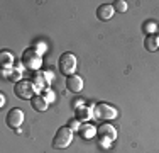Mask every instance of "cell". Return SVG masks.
Returning a JSON list of instances; mask_svg holds the SVG:
<instances>
[{"label":"cell","mask_w":159,"mask_h":153,"mask_svg":"<svg viewBox=\"0 0 159 153\" xmlns=\"http://www.w3.org/2000/svg\"><path fill=\"white\" fill-rule=\"evenodd\" d=\"M22 65L32 72L39 70L43 65V58H41V53L37 51V48H27L22 53Z\"/></svg>","instance_id":"6da1fadb"},{"label":"cell","mask_w":159,"mask_h":153,"mask_svg":"<svg viewBox=\"0 0 159 153\" xmlns=\"http://www.w3.org/2000/svg\"><path fill=\"white\" fill-rule=\"evenodd\" d=\"M71 140H73V131H71L68 126H61V128L56 131L54 138H52V148H56V150H64V148L70 146Z\"/></svg>","instance_id":"7a4b0ae2"},{"label":"cell","mask_w":159,"mask_h":153,"mask_svg":"<svg viewBox=\"0 0 159 153\" xmlns=\"http://www.w3.org/2000/svg\"><path fill=\"white\" fill-rule=\"evenodd\" d=\"M59 72H61L63 75H73L75 70H76L78 67V60L76 56L73 55V53H63L61 56H59Z\"/></svg>","instance_id":"3957f363"},{"label":"cell","mask_w":159,"mask_h":153,"mask_svg":"<svg viewBox=\"0 0 159 153\" xmlns=\"http://www.w3.org/2000/svg\"><path fill=\"white\" fill-rule=\"evenodd\" d=\"M14 92H16V95L19 99H31L34 97V92H36V89H34V85H32V82H29V80H20V82H17L16 85H14Z\"/></svg>","instance_id":"277c9868"},{"label":"cell","mask_w":159,"mask_h":153,"mask_svg":"<svg viewBox=\"0 0 159 153\" xmlns=\"http://www.w3.org/2000/svg\"><path fill=\"white\" fill-rule=\"evenodd\" d=\"M97 136L102 143H112V141L117 140V129L108 122H103L102 126L97 128Z\"/></svg>","instance_id":"5b68a950"},{"label":"cell","mask_w":159,"mask_h":153,"mask_svg":"<svg viewBox=\"0 0 159 153\" xmlns=\"http://www.w3.org/2000/svg\"><path fill=\"white\" fill-rule=\"evenodd\" d=\"M95 116L98 119H103V121H110L117 117V109L110 104H105V102H100V104L95 106Z\"/></svg>","instance_id":"8992f818"},{"label":"cell","mask_w":159,"mask_h":153,"mask_svg":"<svg viewBox=\"0 0 159 153\" xmlns=\"http://www.w3.org/2000/svg\"><path fill=\"white\" fill-rule=\"evenodd\" d=\"M7 126L12 129H19V126L24 122V111L19 109V107H14V109H10L9 112H7Z\"/></svg>","instance_id":"52a82bcc"},{"label":"cell","mask_w":159,"mask_h":153,"mask_svg":"<svg viewBox=\"0 0 159 153\" xmlns=\"http://www.w3.org/2000/svg\"><path fill=\"white\" fill-rule=\"evenodd\" d=\"M66 87H68V90H70V92L78 94V92L83 90V78L80 75H76V73L70 75L66 78Z\"/></svg>","instance_id":"ba28073f"},{"label":"cell","mask_w":159,"mask_h":153,"mask_svg":"<svg viewBox=\"0 0 159 153\" xmlns=\"http://www.w3.org/2000/svg\"><path fill=\"white\" fill-rule=\"evenodd\" d=\"M113 7L112 5H108V3H103V5H100L97 9V17L100 19V21H110V19L113 17Z\"/></svg>","instance_id":"9c48e42d"},{"label":"cell","mask_w":159,"mask_h":153,"mask_svg":"<svg viewBox=\"0 0 159 153\" xmlns=\"http://www.w3.org/2000/svg\"><path fill=\"white\" fill-rule=\"evenodd\" d=\"M48 104H49V102L46 101V97H43V95H39V94H36V95L31 99L32 109L37 111V112H44V111L48 109Z\"/></svg>","instance_id":"30bf717a"},{"label":"cell","mask_w":159,"mask_h":153,"mask_svg":"<svg viewBox=\"0 0 159 153\" xmlns=\"http://www.w3.org/2000/svg\"><path fill=\"white\" fill-rule=\"evenodd\" d=\"M144 46H146L147 51H157L159 49V36L157 34H149V36H146Z\"/></svg>","instance_id":"8fae6325"},{"label":"cell","mask_w":159,"mask_h":153,"mask_svg":"<svg viewBox=\"0 0 159 153\" xmlns=\"http://www.w3.org/2000/svg\"><path fill=\"white\" fill-rule=\"evenodd\" d=\"M78 135L81 136V138H85V140H92V138L97 135V129L93 128L92 124H83L81 128H80Z\"/></svg>","instance_id":"7c38bea8"},{"label":"cell","mask_w":159,"mask_h":153,"mask_svg":"<svg viewBox=\"0 0 159 153\" xmlns=\"http://www.w3.org/2000/svg\"><path fill=\"white\" fill-rule=\"evenodd\" d=\"M0 65L2 68H12L14 65V55L10 51H2L0 53Z\"/></svg>","instance_id":"4fadbf2b"},{"label":"cell","mask_w":159,"mask_h":153,"mask_svg":"<svg viewBox=\"0 0 159 153\" xmlns=\"http://www.w3.org/2000/svg\"><path fill=\"white\" fill-rule=\"evenodd\" d=\"M32 85H34V89H36V92H39V90H43V89H44L46 82H44L43 73H36V75H34V78H32Z\"/></svg>","instance_id":"5bb4252c"},{"label":"cell","mask_w":159,"mask_h":153,"mask_svg":"<svg viewBox=\"0 0 159 153\" xmlns=\"http://www.w3.org/2000/svg\"><path fill=\"white\" fill-rule=\"evenodd\" d=\"M90 116H92V112H90V109H86V107H81V109L76 111V114H75V117L80 121H86L90 119Z\"/></svg>","instance_id":"9a60e30c"},{"label":"cell","mask_w":159,"mask_h":153,"mask_svg":"<svg viewBox=\"0 0 159 153\" xmlns=\"http://www.w3.org/2000/svg\"><path fill=\"white\" fill-rule=\"evenodd\" d=\"M112 7H113V10H117V12H120V14L127 12V9H129V5H127L125 0H115Z\"/></svg>","instance_id":"2e32d148"},{"label":"cell","mask_w":159,"mask_h":153,"mask_svg":"<svg viewBox=\"0 0 159 153\" xmlns=\"http://www.w3.org/2000/svg\"><path fill=\"white\" fill-rule=\"evenodd\" d=\"M142 29H144V32H147V36H149V34H154L157 31V26H156V22L149 21V22H146V24L142 26Z\"/></svg>","instance_id":"e0dca14e"},{"label":"cell","mask_w":159,"mask_h":153,"mask_svg":"<svg viewBox=\"0 0 159 153\" xmlns=\"http://www.w3.org/2000/svg\"><path fill=\"white\" fill-rule=\"evenodd\" d=\"M68 128L71 129V131H80V128H81V121L76 119V117H73V119H70L68 121Z\"/></svg>","instance_id":"ac0fdd59"},{"label":"cell","mask_w":159,"mask_h":153,"mask_svg":"<svg viewBox=\"0 0 159 153\" xmlns=\"http://www.w3.org/2000/svg\"><path fill=\"white\" fill-rule=\"evenodd\" d=\"M46 101L48 102L54 101V92H52V90H46Z\"/></svg>","instance_id":"d6986e66"},{"label":"cell","mask_w":159,"mask_h":153,"mask_svg":"<svg viewBox=\"0 0 159 153\" xmlns=\"http://www.w3.org/2000/svg\"><path fill=\"white\" fill-rule=\"evenodd\" d=\"M5 104V94H0V106Z\"/></svg>","instance_id":"ffe728a7"}]
</instances>
